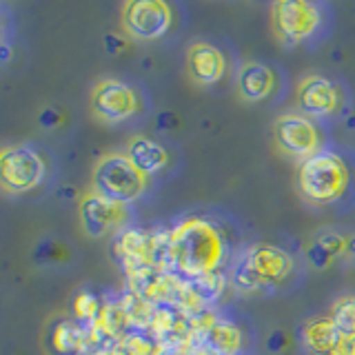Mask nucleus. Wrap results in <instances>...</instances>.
I'll return each instance as SVG.
<instances>
[{
    "mask_svg": "<svg viewBox=\"0 0 355 355\" xmlns=\"http://www.w3.org/2000/svg\"><path fill=\"white\" fill-rule=\"evenodd\" d=\"M92 111L103 122H122L138 111V96L129 85L105 78L92 89Z\"/></svg>",
    "mask_w": 355,
    "mask_h": 355,
    "instance_id": "6e6552de",
    "label": "nucleus"
},
{
    "mask_svg": "<svg viewBox=\"0 0 355 355\" xmlns=\"http://www.w3.org/2000/svg\"><path fill=\"white\" fill-rule=\"evenodd\" d=\"M92 355H127V351L120 347V344H111V347H100V349H96Z\"/></svg>",
    "mask_w": 355,
    "mask_h": 355,
    "instance_id": "393cba45",
    "label": "nucleus"
},
{
    "mask_svg": "<svg viewBox=\"0 0 355 355\" xmlns=\"http://www.w3.org/2000/svg\"><path fill=\"white\" fill-rule=\"evenodd\" d=\"M347 240L349 236H342L338 231H324L320 236L313 238V242L309 244L306 249V260L309 264L318 271H324L329 266L344 258V251H347Z\"/></svg>",
    "mask_w": 355,
    "mask_h": 355,
    "instance_id": "f3484780",
    "label": "nucleus"
},
{
    "mask_svg": "<svg viewBox=\"0 0 355 355\" xmlns=\"http://www.w3.org/2000/svg\"><path fill=\"white\" fill-rule=\"evenodd\" d=\"M44 178V160L27 144H7L0 151V184L7 193H27Z\"/></svg>",
    "mask_w": 355,
    "mask_h": 355,
    "instance_id": "39448f33",
    "label": "nucleus"
},
{
    "mask_svg": "<svg viewBox=\"0 0 355 355\" xmlns=\"http://www.w3.org/2000/svg\"><path fill=\"white\" fill-rule=\"evenodd\" d=\"M331 322L342 338H355V297L344 295L331 309Z\"/></svg>",
    "mask_w": 355,
    "mask_h": 355,
    "instance_id": "aec40b11",
    "label": "nucleus"
},
{
    "mask_svg": "<svg viewBox=\"0 0 355 355\" xmlns=\"http://www.w3.org/2000/svg\"><path fill=\"white\" fill-rule=\"evenodd\" d=\"M173 11L162 0H129L122 5V27L136 40H158L171 29Z\"/></svg>",
    "mask_w": 355,
    "mask_h": 355,
    "instance_id": "423d86ee",
    "label": "nucleus"
},
{
    "mask_svg": "<svg viewBox=\"0 0 355 355\" xmlns=\"http://www.w3.org/2000/svg\"><path fill=\"white\" fill-rule=\"evenodd\" d=\"M122 349L127 351V355H153L155 349H153V344L149 340H144V338H129L120 344Z\"/></svg>",
    "mask_w": 355,
    "mask_h": 355,
    "instance_id": "5701e85b",
    "label": "nucleus"
},
{
    "mask_svg": "<svg viewBox=\"0 0 355 355\" xmlns=\"http://www.w3.org/2000/svg\"><path fill=\"white\" fill-rule=\"evenodd\" d=\"M127 220V207L96 191L87 193L80 200V222L87 236L103 238L109 231L118 229Z\"/></svg>",
    "mask_w": 355,
    "mask_h": 355,
    "instance_id": "9d476101",
    "label": "nucleus"
},
{
    "mask_svg": "<svg viewBox=\"0 0 355 355\" xmlns=\"http://www.w3.org/2000/svg\"><path fill=\"white\" fill-rule=\"evenodd\" d=\"M349 187V166L338 153L318 151L309 160L300 162L297 189L309 202L329 205L347 191Z\"/></svg>",
    "mask_w": 355,
    "mask_h": 355,
    "instance_id": "7ed1b4c3",
    "label": "nucleus"
},
{
    "mask_svg": "<svg viewBox=\"0 0 355 355\" xmlns=\"http://www.w3.org/2000/svg\"><path fill=\"white\" fill-rule=\"evenodd\" d=\"M225 275L220 271L218 273H209V275H200V277H193V280H189V286H191V291L196 293V297L200 300V304H211L216 302L220 297V293L225 291Z\"/></svg>",
    "mask_w": 355,
    "mask_h": 355,
    "instance_id": "412c9836",
    "label": "nucleus"
},
{
    "mask_svg": "<svg viewBox=\"0 0 355 355\" xmlns=\"http://www.w3.org/2000/svg\"><path fill=\"white\" fill-rule=\"evenodd\" d=\"M344 338L331 322V318H311L302 327L304 349L313 355H333Z\"/></svg>",
    "mask_w": 355,
    "mask_h": 355,
    "instance_id": "dca6fc26",
    "label": "nucleus"
},
{
    "mask_svg": "<svg viewBox=\"0 0 355 355\" xmlns=\"http://www.w3.org/2000/svg\"><path fill=\"white\" fill-rule=\"evenodd\" d=\"M92 187L96 193L127 207L144 193L147 175L129 160L127 153H107L94 166Z\"/></svg>",
    "mask_w": 355,
    "mask_h": 355,
    "instance_id": "20e7f679",
    "label": "nucleus"
},
{
    "mask_svg": "<svg viewBox=\"0 0 355 355\" xmlns=\"http://www.w3.org/2000/svg\"><path fill=\"white\" fill-rule=\"evenodd\" d=\"M105 44H107V47L111 49V51H114V53H118L122 47H125V44H122V42H118L114 36H105Z\"/></svg>",
    "mask_w": 355,
    "mask_h": 355,
    "instance_id": "a878e982",
    "label": "nucleus"
},
{
    "mask_svg": "<svg viewBox=\"0 0 355 355\" xmlns=\"http://www.w3.org/2000/svg\"><path fill=\"white\" fill-rule=\"evenodd\" d=\"M293 271V260L273 244H255L247 249L231 269V286L244 293L282 284Z\"/></svg>",
    "mask_w": 355,
    "mask_h": 355,
    "instance_id": "f03ea898",
    "label": "nucleus"
},
{
    "mask_svg": "<svg viewBox=\"0 0 355 355\" xmlns=\"http://www.w3.org/2000/svg\"><path fill=\"white\" fill-rule=\"evenodd\" d=\"M120 306L127 313L129 324H136L140 329H151V320H153V309H155V304H151V302H147V300H142L140 295L129 291L125 297L120 300Z\"/></svg>",
    "mask_w": 355,
    "mask_h": 355,
    "instance_id": "6ab92c4d",
    "label": "nucleus"
},
{
    "mask_svg": "<svg viewBox=\"0 0 355 355\" xmlns=\"http://www.w3.org/2000/svg\"><path fill=\"white\" fill-rule=\"evenodd\" d=\"M275 142L286 155L295 160H309L320 149V133L309 118L300 114H284L275 120Z\"/></svg>",
    "mask_w": 355,
    "mask_h": 355,
    "instance_id": "1a4fd4ad",
    "label": "nucleus"
},
{
    "mask_svg": "<svg viewBox=\"0 0 355 355\" xmlns=\"http://www.w3.org/2000/svg\"><path fill=\"white\" fill-rule=\"evenodd\" d=\"M273 31L284 42H300L320 27V9L306 0H277L271 7Z\"/></svg>",
    "mask_w": 355,
    "mask_h": 355,
    "instance_id": "0eeeda50",
    "label": "nucleus"
},
{
    "mask_svg": "<svg viewBox=\"0 0 355 355\" xmlns=\"http://www.w3.org/2000/svg\"><path fill=\"white\" fill-rule=\"evenodd\" d=\"M53 347L64 355H85L92 347L89 331H83L71 320H62L53 329Z\"/></svg>",
    "mask_w": 355,
    "mask_h": 355,
    "instance_id": "a211bd4d",
    "label": "nucleus"
},
{
    "mask_svg": "<svg viewBox=\"0 0 355 355\" xmlns=\"http://www.w3.org/2000/svg\"><path fill=\"white\" fill-rule=\"evenodd\" d=\"M187 69L198 85H216L227 71V60L218 47L209 42H193L187 51Z\"/></svg>",
    "mask_w": 355,
    "mask_h": 355,
    "instance_id": "f8f14e48",
    "label": "nucleus"
},
{
    "mask_svg": "<svg viewBox=\"0 0 355 355\" xmlns=\"http://www.w3.org/2000/svg\"><path fill=\"white\" fill-rule=\"evenodd\" d=\"M173 269L178 275L193 280L218 273L227 255V242L220 229L205 218H187L171 231Z\"/></svg>",
    "mask_w": 355,
    "mask_h": 355,
    "instance_id": "f257e3e1",
    "label": "nucleus"
},
{
    "mask_svg": "<svg viewBox=\"0 0 355 355\" xmlns=\"http://www.w3.org/2000/svg\"><path fill=\"white\" fill-rule=\"evenodd\" d=\"M344 258L355 260V236H349V240H347V251H344Z\"/></svg>",
    "mask_w": 355,
    "mask_h": 355,
    "instance_id": "bb28decb",
    "label": "nucleus"
},
{
    "mask_svg": "<svg viewBox=\"0 0 355 355\" xmlns=\"http://www.w3.org/2000/svg\"><path fill=\"white\" fill-rule=\"evenodd\" d=\"M333 355H355V338H344Z\"/></svg>",
    "mask_w": 355,
    "mask_h": 355,
    "instance_id": "b1692460",
    "label": "nucleus"
},
{
    "mask_svg": "<svg viewBox=\"0 0 355 355\" xmlns=\"http://www.w3.org/2000/svg\"><path fill=\"white\" fill-rule=\"evenodd\" d=\"M275 87V76L262 62H244L238 71V94L247 103L269 98Z\"/></svg>",
    "mask_w": 355,
    "mask_h": 355,
    "instance_id": "4468645a",
    "label": "nucleus"
},
{
    "mask_svg": "<svg viewBox=\"0 0 355 355\" xmlns=\"http://www.w3.org/2000/svg\"><path fill=\"white\" fill-rule=\"evenodd\" d=\"M114 253L127 275L133 271L147 269V266H151L149 264V233H142L140 229L122 231L114 242Z\"/></svg>",
    "mask_w": 355,
    "mask_h": 355,
    "instance_id": "ddd939ff",
    "label": "nucleus"
},
{
    "mask_svg": "<svg viewBox=\"0 0 355 355\" xmlns=\"http://www.w3.org/2000/svg\"><path fill=\"white\" fill-rule=\"evenodd\" d=\"M129 160L138 166V169L144 175H155L160 173L166 164H169V153L164 151V147L160 142H155L151 138H144V136H136L127 142V151Z\"/></svg>",
    "mask_w": 355,
    "mask_h": 355,
    "instance_id": "2eb2a0df",
    "label": "nucleus"
},
{
    "mask_svg": "<svg viewBox=\"0 0 355 355\" xmlns=\"http://www.w3.org/2000/svg\"><path fill=\"white\" fill-rule=\"evenodd\" d=\"M297 105L304 114L313 118H324L336 114L340 107V92L329 78L311 73L300 80L297 87Z\"/></svg>",
    "mask_w": 355,
    "mask_h": 355,
    "instance_id": "9b49d317",
    "label": "nucleus"
},
{
    "mask_svg": "<svg viewBox=\"0 0 355 355\" xmlns=\"http://www.w3.org/2000/svg\"><path fill=\"white\" fill-rule=\"evenodd\" d=\"M73 311H76L78 320H85V322H89V324H94L96 318L100 315V311H103V304L98 302V297L94 293L83 291V293L76 295Z\"/></svg>",
    "mask_w": 355,
    "mask_h": 355,
    "instance_id": "4be33fe9",
    "label": "nucleus"
}]
</instances>
